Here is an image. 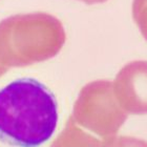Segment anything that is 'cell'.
I'll return each instance as SVG.
<instances>
[{"label": "cell", "mask_w": 147, "mask_h": 147, "mask_svg": "<svg viewBox=\"0 0 147 147\" xmlns=\"http://www.w3.org/2000/svg\"><path fill=\"white\" fill-rule=\"evenodd\" d=\"M58 123V103L43 83L21 78L0 89V141L38 147L49 141Z\"/></svg>", "instance_id": "obj_1"}, {"label": "cell", "mask_w": 147, "mask_h": 147, "mask_svg": "<svg viewBox=\"0 0 147 147\" xmlns=\"http://www.w3.org/2000/svg\"><path fill=\"white\" fill-rule=\"evenodd\" d=\"M51 147H103V142L69 124L53 142Z\"/></svg>", "instance_id": "obj_2"}, {"label": "cell", "mask_w": 147, "mask_h": 147, "mask_svg": "<svg viewBox=\"0 0 147 147\" xmlns=\"http://www.w3.org/2000/svg\"><path fill=\"white\" fill-rule=\"evenodd\" d=\"M103 147H147V142L132 137L108 138L103 142Z\"/></svg>", "instance_id": "obj_3"}]
</instances>
